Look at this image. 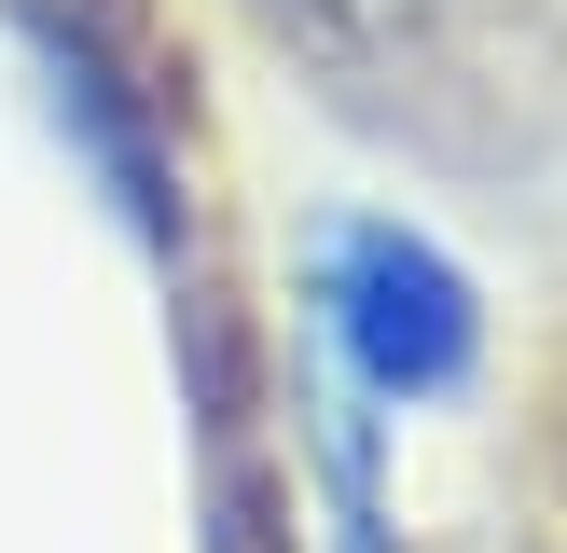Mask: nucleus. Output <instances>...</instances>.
I'll return each mask as SVG.
<instances>
[{
    "mask_svg": "<svg viewBox=\"0 0 567 553\" xmlns=\"http://www.w3.org/2000/svg\"><path fill=\"white\" fill-rule=\"evenodd\" d=\"M305 319H319V359L388 415L471 401V374H485V291L402 208H332L305 236Z\"/></svg>",
    "mask_w": 567,
    "mask_h": 553,
    "instance_id": "nucleus-1",
    "label": "nucleus"
},
{
    "mask_svg": "<svg viewBox=\"0 0 567 553\" xmlns=\"http://www.w3.org/2000/svg\"><path fill=\"white\" fill-rule=\"evenodd\" d=\"M305 429H319V498H332V553H402V525H388V457H374V429H388V401H360L347 374L305 401Z\"/></svg>",
    "mask_w": 567,
    "mask_h": 553,
    "instance_id": "nucleus-2",
    "label": "nucleus"
},
{
    "mask_svg": "<svg viewBox=\"0 0 567 553\" xmlns=\"http://www.w3.org/2000/svg\"><path fill=\"white\" fill-rule=\"evenodd\" d=\"M208 553H249V525H236V484H221V525H208Z\"/></svg>",
    "mask_w": 567,
    "mask_h": 553,
    "instance_id": "nucleus-3",
    "label": "nucleus"
}]
</instances>
